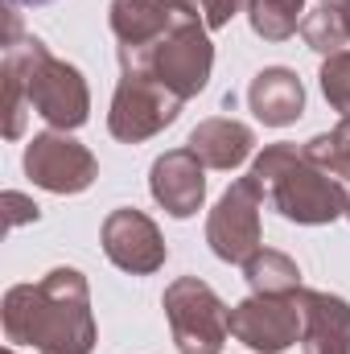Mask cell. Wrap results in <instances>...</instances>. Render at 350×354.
<instances>
[{
  "label": "cell",
  "mask_w": 350,
  "mask_h": 354,
  "mask_svg": "<svg viewBox=\"0 0 350 354\" xmlns=\"http://www.w3.org/2000/svg\"><path fill=\"white\" fill-rule=\"evenodd\" d=\"M37 111L50 128L75 132L87 124L91 95L83 75L54 58L37 37H21L17 12H8L4 41V136L17 140L25 132V115Z\"/></svg>",
  "instance_id": "obj_1"
},
{
  "label": "cell",
  "mask_w": 350,
  "mask_h": 354,
  "mask_svg": "<svg viewBox=\"0 0 350 354\" xmlns=\"http://www.w3.org/2000/svg\"><path fill=\"white\" fill-rule=\"evenodd\" d=\"M4 338L42 354H91L95 317L79 268H54L37 284H17L4 297Z\"/></svg>",
  "instance_id": "obj_2"
},
{
  "label": "cell",
  "mask_w": 350,
  "mask_h": 354,
  "mask_svg": "<svg viewBox=\"0 0 350 354\" xmlns=\"http://www.w3.org/2000/svg\"><path fill=\"white\" fill-rule=\"evenodd\" d=\"M252 177L260 181L272 210H280L288 223L322 227V223H334L347 214L342 185L317 161H309L305 149H297V145H268L252 165Z\"/></svg>",
  "instance_id": "obj_3"
},
{
  "label": "cell",
  "mask_w": 350,
  "mask_h": 354,
  "mask_svg": "<svg viewBox=\"0 0 350 354\" xmlns=\"http://www.w3.org/2000/svg\"><path fill=\"white\" fill-rule=\"evenodd\" d=\"M161 305L174 330L177 354H223V342L231 334V309L219 301V292L206 280L198 276L174 280Z\"/></svg>",
  "instance_id": "obj_4"
},
{
  "label": "cell",
  "mask_w": 350,
  "mask_h": 354,
  "mask_svg": "<svg viewBox=\"0 0 350 354\" xmlns=\"http://www.w3.org/2000/svg\"><path fill=\"white\" fill-rule=\"evenodd\" d=\"M198 21L194 0H111V33L120 41V66L136 71L145 58L174 37L181 25Z\"/></svg>",
  "instance_id": "obj_5"
},
{
  "label": "cell",
  "mask_w": 350,
  "mask_h": 354,
  "mask_svg": "<svg viewBox=\"0 0 350 354\" xmlns=\"http://www.w3.org/2000/svg\"><path fill=\"white\" fill-rule=\"evenodd\" d=\"M185 99H177L165 83H157L153 75L145 71H124L116 99H111V111H107V128L116 140L124 145H140L149 136H157L161 128H169L177 120Z\"/></svg>",
  "instance_id": "obj_6"
},
{
  "label": "cell",
  "mask_w": 350,
  "mask_h": 354,
  "mask_svg": "<svg viewBox=\"0 0 350 354\" xmlns=\"http://www.w3.org/2000/svg\"><path fill=\"white\" fill-rule=\"evenodd\" d=\"M260 206H264V189L256 177L248 174L239 181H231V189L219 198V206L210 210V223H206V243L219 260L248 264L264 248Z\"/></svg>",
  "instance_id": "obj_7"
},
{
  "label": "cell",
  "mask_w": 350,
  "mask_h": 354,
  "mask_svg": "<svg viewBox=\"0 0 350 354\" xmlns=\"http://www.w3.org/2000/svg\"><path fill=\"white\" fill-rule=\"evenodd\" d=\"M145 75H153L157 83L174 91L177 99H190L210 83V71H214V46L206 37V21H194V25H181L174 37H165L149 58L145 66H136Z\"/></svg>",
  "instance_id": "obj_8"
},
{
  "label": "cell",
  "mask_w": 350,
  "mask_h": 354,
  "mask_svg": "<svg viewBox=\"0 0 350 354\" xmlns=\"http://www.w3.org/2000/svg\"><path fill=\"white\" fill-rule=\"evenodd\" d=\"M25 174L33 185L50 189V194H83L95 181L99 165H95L91 149L71 140L66 132H42L25 149Z\"/></svg>",
  "instance_id": "obj_9"
},
{
  "label": "cell",
  "mask_w": 350,
  "mask_h": 354,
  "mask_svg": "<svg viewBox=\"0 0 350 354\" xmlns=\"http://www.w3.org/2000/svg\"><path fill=\"white\" fill-rule=\"evenodd\" d=\"M231 334L260 354H284L301 338V305L297 297H264L252 292L231 309Z\"/></svg>",
  "instance_id": "obj_10"
},
{
  "label": "cell",
  "mask_w": 350,
  "mask_h": 354,
  "mask_svg": "<svg viewBox=\"0 0 350 354\" xmlns=\"http://www.w3.org/2000/svg\"><path fill=\"white\" fill-rule=\"evenodd\" d=\"M103 252L111 264L132 276H149L165 264V239L157 223L140 210H111L103 218Z\"/></svg>",
  "instance_id": "obj_11"
},
{
  "label": "cell",
  "mask_w": 350,
  "mask_h": 354,
  "mask_svg": "<svg viewBox=\"0 0 350 354\" xmlns=\"http://www.w3.org/2000/svg\"><path fill=\"white\" fill-rule=\"evenodd\" d=\"M206 165L190 153V149H174L165 157L153 161V174H149V189L153 198L165 206V214L174 218H190L198 214L202 198H206Z\"/></svg>",
  "instance_id": "obj_12"
},
{
  "label": "cell",
  "mask_w": 350,
  "mask_h": 354,
  "mask_svg": "<svg viewBox=\"0 0 350 354\" xmlns=\"http://www.w3.org/2000/svg\"><path fill=\"white\" fill-rule=\"evenodd\" d=\"M301 346L305 354H350V305L334 292L301 288Z\"/></svg>",
  "instance_id": "obj_13"
},
{
  "label": "cell",
  "mask_w": 350,
  "mask_h": 354,
  "mask_svg": "<svg viewBox=\"0 0 350 354\" xmlns=\"http://www.w3.org/2000/svg\"><path fill=\"white\" fill-rule=\"evenodd\" d=\"M206 169H235L252 157L256 149V136L248 124L231 120V115H214V120H202L194 132H190V145H185Z\"/></svg>",
  "instance_id": "obj_14"
},
{
  "label": "cell",
  "mask_w": 350,
  "mask_h": 354,
  "mask_svg": "<svg viewBox=\"0 0 350 354\" xmlns=\"http://www.w3.org/2000/svg\"><path fill=\"white\" fill-rule=\"evenodd\" d=\"M248 103L256 111V120L268 128H288L301 120L305 111V87L288 66H268L252 79L248 87Z\"/></svg>",
  "instance_id": "obj_15"
},
{
  "label": "cell",
  "mask_w": 350,
  "mask_h": 354,
  "mask_svg": "<svg viewBox=\"0 0 350 354\" xmlns=\"http://www.w3.org/2000/svg\"><path fill=\"white\" fill-rule=\"evenodd\" d=\"M243 276H248L252 292H264V297H297L301 292V268H297V260H288L284 252L260 248L243 264Z\"/></svg>",
  "instance_id": "obj_16"
},
{
  "label": "cell",
  "mask_w": 350,
  "mask_h": 354,
  "mask_svg": "<svg viewBox=\"0 0 350 354\" xmlns=\"http://www.w3.org/2000/svg\"><path fill=\"white\" fill-rule=\"evenodd\" d=\"M248 17H252V29L264 41H284V37H293L301 29L305 0H252Z\"/></svg>",
  "instance_id": "obj_17"
},
{
  "label": "cell",
  "mask_w": 350,
  "mask_h": 354,
  "mask_svg": "<svg viewBox=\"0 0 350 354\" xmlns=\"http://www.w3.org/2000/svg\"><path fill=\"white\" fill-rule=\"evenodd\" d=\"M301 37H305V46L309 50H317V54H338V50H347L350 33H347V21H342V8L338 4H330V0H322L305 21H301Z\"/></svg>",
  "instance_id": "obj_18"
},
{
  "label": "cell",
  "mask_w": 350,
  "mask_h": 354,
  "mask_svg": "<svg viewBox=\"0 0 350 354\" xmlns=\"http://www.w3.org/2000/svg\"><path fill=\"white\" fill-rule=\"evenodd\" d=\"M322 91L334 111L350 115V50H338L322 62Z\"/></svg>",
  "instance_id": "obj_19"
},
{
  "label": "cell",
  "mask_w": 350,
  "mask_h": 354,
  "mask_svg": "<svg viewBox=\"0 0 350 354\" xmlns=\"http://www.w3.org/2000/svg\"><path fill=\"white\" fill-rule=\"evenodd\" d=\"M243 8H252V0H202V12H206L202 21H206V29H223Z\"/></svg>",
  "instance_id": "obj_20"
},
{
  "label": "cell",
  "mask_w": 350,
  "mask_h": 354,
  "mask_svg": "<svg viewBox=\"0 0 350 354\" xmlns=\"http://www.w3.org/2000/svg\"><path fill=\"white\" fill-rule=\"evenodd\" d=\"M4 206H8V227H21V223H33V218H37V206H33L29 198H21L17 189L4 194Z\"/></svg>",
  "instance_id": "obj_21"
},
{
  "label": "cell",
  "mask_w": 350,
  "mask_h": 354,
  "mask_svg": "<svg viewBox=\"0 0 350 354\" xmlns=\"http://www.w3.org/2000/svg\"><path fill=\"white\" fill-rule=\"evenodd\" d=\"M338 8H342V21H347V33H350V0H334Z\"/></svg>",
  "instance_id": "obj_22"
},
{
  "label": "cell",
  "mask_w": 350,
  "mask_h": 354,
  "mask_svg": "<svg viewBox=\"0 0 350 354\" xmlns=\"http://www.w3.org/2000/svg\"><path fill=\"white\" fill-rule=\"evenodd\" d=\"M8 4H46V0H8Z\"/></svg>",
  "instance_id": "obj_23"
},
{
  "label": "cell",
  "mask_w": 350,
  "mask_h": 354,
  "mask_svg": "<svg viewBox=\"0 0 350 354\" xmlns=\"http://www.w3.org/2000/svg\"><path fill=\"white\" fill-rule=\"evenodd\" d=\"M330 4H334V0H330Z\"/></svg>",
  "instance_id": "obj_24"
}]
</instances>
